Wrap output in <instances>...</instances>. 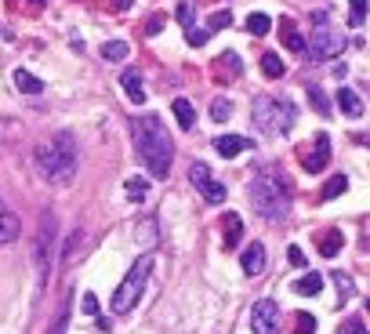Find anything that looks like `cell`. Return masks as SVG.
<instances>
[{
  "label": "cell",
  "mask_w": 370,
  "mask_h": 334,
  "mask_svg": "<svg viewBox=\"0 0 370 334\" xmlns=\"http://www.w3.org/2000/svg\"><path fill=\"white\" fill-rule=\"evenodd\" d=\"M124 193H127L131 203H145V200H149V182H145V178H127Z\"/></svg>",
  "instance_id": "obj_22"
},
{
  "label": "cell",
  "mask_w": 370,
  "mask_h": 334,
  "mask_svg": "<svg viewBox=\"0 0 370 334\" xmlns=\"http://www.w3.org/2000/svg\"><path fill=\"white\" fill-rule=\"evenodd\" d=\"M44 4H48V0H29V8H44Z\"/></svg>",
  "instance_id": "obj_42"
},
{
  "label": "cell",
  "mask_w": 370,
  "mask_h": 334,
  "mask_svg": "<svg viewBox=\"0 0 370 334\" xmlns=\"http://www.w3.org/2000/svg\"><path fill=\"white\" fill-rule=\"evenodd\" d=\"M348 8H352V15H348V26L359 29L363 18H366V0H348Z\"/></svg>",
  "instance_id": "obj_32"
},
{
  "label": "cell",
  "mask_w": 370,
  "mask_h": 334,
  "mask_svg": "<svg viewBox=\"0 0 370 334\" xmlns=\"http://www.w3.org/2000/svg\"><path fill=\"white\" fill-rule=\"evenodd\" d=\"M211 73H214V84H232V80H239V73H244V62H239L236 51H225V55L214 58Z\"/></svg>",
  "instance_id": "obj_9"
},
{
  "label": "cell",
  "mask_w": 370,
  "mask_h": 334,
  "mask_svg": "<svg viewBox=\"0 0 370 334\" xmlns=\"http://www.w3.org/2000/svg\"><path fill=\"white\" fill-rule=\"evenodd\" d=\"M229 116H232V102H229V98H214V102H211V120H214V123H225Z\"/></svg>",
  "instance_id": "obj_30"
},
{
  "label": "cell",
  "mask_w": 370,
  "mask_h": 334,
  "mask_svg": "<svg viewBox=\"0 0 370 334\" xmlns=\"http://www.w3.org/2000/svg\"><path fill=\"white\" fill-rule=\"evenodd\" d=\"M309 102L316 106V113H319V116H331V113H334V109H331V102H326V95H323V88H319V84H309Z\"/></svg>",
  "instance_id": "obj_26"
},
{
  "label": "cell",
  "mask_w": 370,
  "mask_h": 334,
  "mask_svg": "<svg viewBox=\"0 0 370 334\" xmlns=\"http://www.w3.org/2000/svg\"><path fill=\"white\" fill-rule=\"evenodd\" d=\"M18 233H22V222L15 215H8V211H0V247L18 240Z\"/></svg>",
  "instance_id": "obj_20"
},
{
  "label": "cell",
  "mask_w": 370,
  "mask_h": 334,
  "mask_svg": "<svg viewBox=\"0 0 370 334\" xmlns=\"http://www.w3.org/2000/svg\"><path fill=\"white\" fill-rule=\"evenodd\" d=\"M287 258H291V265H298V269H301L305 262H309V258H305V250H301V247H287Z\"/></svg>",
  "instance_id": "obj_38"
},
{
  "label": "cell",
  "mask_w": 370,
  "mask_h": 334,
  "mask_svg": "<svg viewBox=\"0 0 370 334\" xmlns=\"http://www.w3.org/2000/svg\"><path fill=\"white\" fill-rule=\"evenodd\" d=\"M160 29H164V15H152L149 22H145V36H157Z\"/></svg>",
  "instance_id": "obj_37"
},
{
  "label": "cell",
  "mask_w": 370,
  "mask_h": 334,
  "mask_svg": "<svg viewBox=\"0 0 370 334\" xmlns=\"http://www.w3.org/2000/svg\"><path fill=\"white\" fill-rule=\"evenodd\" d=\"M131 4H135V0H117V11H127Z\"/></svg>",
  "instance_id": "obj_41"
},
{
  "label": "cell",
  "mask_w": 370,
  "mask_h": 334,
  "mask_svg": "<svg viewBox=\"0 0 370 334\" xmlns=\"http://www.w3.org/2000/svg\"><path fill=\"white\" fill-rule=\"evenodd\" d=\"M127 55H131V48L124 44V40H109V44L102 48V58L105 62H124Z\"/></svg>",
  "instance_id": "obj_29"
},
{
  "label": "cell",
  "mask_w": 370,
  "mask_h": 334,
  "mask_svg": "<svg viewBox=\"0 0 370 334\" xmlns=\"http://www.w3.org/2000/svg\"><path fill=\"white\" fill-rule=\"evenodd\" d=\"M279 40H283V44H287L291 51L305 55V36L298 33V26L291 22V18H283V26H279Z\"/></svg>",
  "instance_id": "obj_16"
},
{
  "label": "cell",
  "mask_w": 370,
  "mask_h": 334,
  "mask_svg": "<svg viewBox=\"0 0 370 334\" xmlns=\"http://www.w3.org/2000/svg\"><path fill=\"white\" fill-rule=\"evenodd\" d=\"M70 312H73V295H65L62 309H58V316H55V327L48 334H65V327H70Z\"/></svg>",
  "instance_id": "obj_27"
},
{
  "label": "cell",
  "mask_w": 370,
  "mask_h": 334,
  "mask_svg": "<svg viewBox=\"0 0 370 334\" xmlns=\"http://www.w3.org/2000/svg\"><path fill=\"white\" fill-rule=\"evenodd\" d=\"M174 15H178V22H182V26H192V0H182Z\"/></svg>",
  "instance_id": "obj_36"
},
{
  "label": "cell",
  "mask_w": 370,
  "mask_h": 334,
  "mask_svg": "<svg viewBox=\"0 0 370 334\" xmlns=\"http://www.w3.org/2000/svg\"><path fill=\"white\" fill-rule=\"evenodd\" d=\"M232 22V15L229 11H218V15H211V26H207V33H218V29H225Z\"/></svg>",
  "instance_id": "obj_35"
},
{
  "label": "cell",
  "mask_w": 370,
  "mask_h": 334,
  "mask_svg": "<svg viewBox=\"0 0 370 334\" xmlns=\"http://www.w3.org/2000/svg\"><path fill=\"white\" fill-rule=\"evenodd\" d=\"M211 178V171H207V163L204 160H192V167H189V182L196 185V189H200V185Z\"/></svg>",
  "instance_id": "obj_31"
},
{
  "label": "cell",
  "mask_w": 370,
  "mask_h": 334,
  "mask_svg": "<svg viewBox=\"0 0 370 334\" xmlns=\"http://www.w3.org/2000/svg\"><path fill=\"white\" fill-rule=\"evenodd\" d=\"M207 36H211L207 29H196V26H185V40H189V44H192V48H204V44H207Z\"/></svg>",
  "instance_id": "obj_34"
},
{
  "label": "cell",
  "mask_w": 370,
  "mask_h": 334,
  "mask_svg": "<svg viewBox=\"0 0 370 334\" xmlns=\"http://www.w3.org/2000/svg\"><path fill=\"white\" fill-rule=\"evenodd\" d=\"M294 334H316V320L309 316V312H298V320H294Z\"/></svg>",
  "instance_id": "obj_33"
},
{
  "label": "cell",
  "mask_w": 370,
  "mask_h": 334,
  "mask_svg": "<svg viewBox=\"0 0 370 334\" xmlns=\"http://www.w3.org/2000/svg\"><path fill=\"white\" fill-rule=\"evenodd\" d=\"M334 102L341 106V113H345V116H352V120H359V116H363V98H359L352 88H338Z\"/></svg>",
  "instance_id": "obj_14"
},
{
  "label": "cell",
  "mask_w": 370,
  "mask_h": 334,
  "mask_svg": "<svg viewBox=\"0 0 370 334\" xmlns=\"http://www.w3.org/2000/svg\"><path fill=\"white\" fill-rule=\"evenodd\" d=\"M345 51V36L341 29L326 18V11H316L312 18V36L305 40V55H309L312 62H331Z\"/></svg>",
  "instance_id": "obj_5"
},
{
  "label": "cell",
  "mask_w": 370,
  "mask_h": 334,
  "mask_svg": "<svg viewBox=\"0 0 370 334\" xmlns=\"http://www.w3.org/2000/svg\"><path fill=\"white\" fill-rule=\"evenodd\" d=\"M120 88L127 91V98L135 102V106H142V102H145V84H142V73H138V69H124Z\"/></svg>",
  "instance_id": "obj_13"
},
{
  "label": "cell",
  "mask_w": 370,
  "mask_h": 334,
  "mask_svg": "<svg viewBox=\"0 0 370 334\" xmlns=\"http://www.w3.org/2000/svg\"><path fill=\"white\" fill-rule=\"evenodd\" d=\"M279 323H283V316H279L276 302H269V298L254 302V309H251V330L254 334H279Z\"/></svg>",
  "instance_id": "obj_7"
},
{
  "label": "cell",
  "mask_w": 370,
  "mask_h": 334,
  "mask_svg": "<svg viewBox=\"0 0 370 334\" xmlns=\"http://www.w3.org/2000/svg\"><path fill=\"white\" fill-rule=\"evenodd\" d=\"M33 163H37V175L44 182H51V185L73 182V175H77V142H73V135L62 131V135H51V138L37 142Z\"/></svg>",
  "instance_id": "obj_2"
},
{
  "label": "cell",
  "mask_w": 370,
  "mask_h": 334,
  "mask_svg": "<svg viewBox=\"0 0 370 334\" xmlns=\"http://www.w3.org/2000/svg\"><path fill=\"white\" fill-rule=\"evenodd\" d=\"M251 120H254V128L261 135H287L294 128V120H298V109L291 106L287 98H272V95H258L254 98V109H251Z\"/></svg>",
  "instance_id": "obj_4"
},
{
  "label": "cell",
  "mask_w": 370,
  "mask_h": 334,
  "mask_svg": "<svg viewBox=\"0 0 370 334\" xmlns=\"http://www.w3.org/2000/svg\"><path fill=\"white\" fill-rule=\"evenodd\" d=\"M135 149H138V160L145 163L149 178H167L171 175V160H174V142L164 128L160 116H142L135 123Z\"/></svg>",
  "instance_id": "obj_1"
},
{
  "label": "cell",
  "mask_w": 370,
  "mask_h": 334,
  "mask_svg": "<svg viewBox=\"0 0 370 334\" xmlns=\"http://www.w3.org/2000/svg\"><path fill=\"white\" fill-rule=\"evenodd\" d=\"M326 163H331V138L319 131V135H312V149L301 153V167H305L309 175H319Z\"/></svg>",
  "instance_id": "obj_8"
},
{
  "label": "cell",
  "mask_w": 370,
  "mask_h": 334,
  "mask_svg": "<svg viewBox=\"0 0 370 334\" xmlns=\"http://www.w3.org/2000/svg\"><path fill=\"white\" fill-rule=\"evenodd\" d=\"M15 88L26 91V95H44V80H37V76L26 73V69H15Z\"/></svg>",
  "instance_id": "obj_21"
},
{
  "label": "cell",
  "mask_w": 370,
  "mask_h": 334,
  "mask_svg": "<svg viewBox=\"0 0 370 334\" xmlns=\"http://www.w3.org/2000/svg\"><path fill=\"white\" fill-rule=\"evenodd\" d=\"M319 287H323V276L319 273H305L301 280H294L298 295H319Z\"/></svg>",
  "instance_id": "obj_24"
},
{
  "label": "cell",
  "mask_w": 370,
  "mask_h": 334,
  "mask_svg": "<svg viewBox=\"0 0 370 334\" xmlns=\"http://www.w3.org/2000/svg\"><path fill=\"white\" fill-rule=\"evenodd\" d=\"M359 330H363V323H359V320H348V323H345L338 334H359Z\"/></svg>",
  "instance_id": "obj_40"
},
{
  "label": "cell",
  "mask_w": 370,
  "mask_h": 334,
  "mask_svg": "<svg viewBox=\"0 0 370 334\" xmlns=\"http://www.w3.org/2000/svg\"><path fill=\"white\" fill-rule=\"evenodd\" d=\"M341 243H345L341 229H326V233H323V240H319V255H323V258H338Z\"/></svg>",
  "instance_id": "obj_19"
},
{
  "label": "cell",
  "mask_w": 370,
  "mask_h": 334,
  "mask_svg": "<svg viewBox=\"0 0 370 334\" xmlns=\"http://www.w3.org/2000/svg\"><path fill=\"white\" fill-rule=\"evenodd\" d=\"M251 207L261 218H269V222H279L283 215H287L291 185H287V178H283L276 167H261V171L251 178Z\"/></svg>",
  "instance_id": "obj_3"
},
{
  "label": "cell",
  "mask_w": 370,
  "mask_h": 334,
  "mask_svg": "<svg viewBox=\"0 0 370 334\" xmlns=\"http://www.w3.org/2000/svg\"><path fill=\"white\" fill-rule=\"evenodd\" d=\"M84 312H87V316H95V312H98V298L91 295V290L84 295Z\"/></svg>",
  "instance_id": "obj_39"
},
{
  "label": "cell",
  "mask_w": 370,
  "mask_h": 334,
  "mask_svg": "<svg viewBox=\"0 0 370 334\" xmlns=\"http://www.w3.org/2000/svg\"><path fill=\"white\" fill-rule=\"evenodd\" d=\"M149 273H152V255H142L135 265L127 269L124 283L117 287V295H113V312H131V309L138 305L142 290H145V283H149Z\"/></svg>",
  "instance_id": "obj_6"
},
{
  "label": "cell",
  "mask_w": 370,
  "mask_h": 334,
  "mask_svg": "<svg viewBox=\"0 0 370 334\" xmlns=\"http://www.w3.org/2000/svg\"><path fill=\"white\" fill-rule=\"evenodd\" d=\"M200 193H204L207 203H222V200L229 196V193H225V185H222V182H214V178H207V182L200 185Z\"/></svg>",
  "instance_id": "obj_25"
},
{
  "label": "cell",
  "mask_w": 370,
  "mask_h": 334,
  "mask_svg": "<svg viewBox=\"0 0 370 334\" xmlns=\"http://www.w3.org/2000/svg\"><path fill=\"white\" fill-rule=\"evenodd\" d=\"M254 138H244V135H222V138H214V153L218 156H239L244 149H251Z\"/></svg>",
  "instance_id": "obj_11"
},
{
  "label": "cell",
  "mask_w": 370,
  "mask_h": 334,
  "mask_svg": "<svg viewBox=\"0 0 370 334\" xmlns=\"http://www.w3.org/2000/svg\"><path fill=\"white\" fill-rule=\"evenodd\" d=\"M269 29H272V18L269 15H261V11H251L247 15V33L251 36H265Z\"/></svg>",
  "instance_id": "obj_23"
},
{
  "label": "cell",
  "mask_w": 370,
  "mask_h": 334,
  "mask_svg": "<svg viewBox=\"0 0 370 334\" xmlns=\"http://www.w3.org/2000/svg\"><path fill=\"white\" fill-rule=\"evenodd\" d=\"M222 236H225V247H236L239 236H244V218H239L236 211H229L222 218Z\"/></svg>",
  "instance_id": "obj_15"
},
{
  "label": "cell",
  "mask_w": 370,
  "mask_h": 334,
  "mask_svg": "<svg viewBox=\"0 0 370 334\" xmlns=\"http://www.w3.org/2000/svg\"><path fill=\"white\" fill-rule=\"evenodd\" d=\"M261 73H265V76H283V58L276 55V51H265V55H261Z\"/></svg>",
  "instance_id": "obj_28"
},
{
  "label": "cell",
  "mask_w": 370,
  "mask_h": 334,
  "mask_svg": "<svg viewBox=\"0 0 370 334\" xmlns=\"http://www.w3.org/2000/svg\"><path fill=\"white\" fill-rule=\"evenodd\" d=\"M345 189H348V178H345V175H331V178H326V185L319 189V203H331V200H338Z\"/></svg>",
  "instance_id": "obj_18"
},
{
  "label": "cell",
  "mask_w": 370,
  "mask_h": 334,
  "mask_svg": "<svg viewBox=\"0 0 370 334\" xmlns=\"http://www.w3.org/2000/svg\"><path fill=\"white\" fill-rule=\"evenodd\" d=\"M55 233V222L44 215V222H40V236H37V269H40V280L48 276V236Z\"/></svg>",
  "instance_id": "obj_12"
},
{
  "label": "cell",
  "mask_w": 370,
  "mask_h": 334,
  "mask_svg": "<svg viewBox=\"0 0 370 334\" xmlns=\"http://www.w3.org/2000/svg\"><path fill=\"white\" fill-rule=\"evenodd\" d=\"M239 265H244L247 276L265 273V243H247V250L239 255Z\"/></svg>",
  "instance_id": "obj_10"
},
{
  "label": "cell",
  "mask_w": 370,
  "mask_h": 334,
  "mask_svg": "<svg viewBox=\"0 0 370 334\" xmlns=\"http://www.w3.org/2000/svg\"><path fill=\"white\" fill-rule=\"evenodd\" d=\"M174 120H178V128L182 131H192V123H196V109H192V102L189 98H174Z\"/></svg>",
  "instance_id": "obj_17"
},
{
  "label": "cell",
  "mask_w": 370,
  "mask_h": 334,
  "mask_svg": "<svg viewBox=\"0 0 370 334\" xmlns=\"http://www.w3.org/2000/svg\"><path fill=\"white\" fill-rule=\"evenodd\" d=\"M0 211H4V203H0Z\"/></svg>",
  "instance_id": "obj_43"
}]
</instances>
